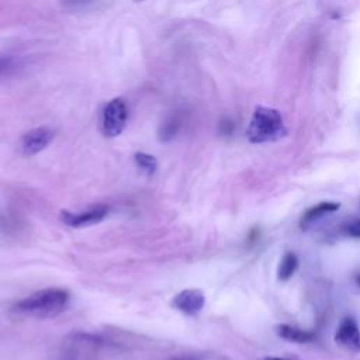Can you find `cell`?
Masks as SVG:
<instances>
[{"label":"cell","mask_w":360,"mask_h":360,"mask_svg":"<svg viewBox=\"0 0 360 360\" xmlns=\"http://www.w3.org/2000/svg\"><path fill=\"white\" fill-rule=\"evenodd\" d=\"M54 138L55 132L48 127H40L26 132L20 141V148L23 155L33 157L40 154L49 146Z\"/></svg>","instance_id":"cell-5"},{"label":"cell","mask_w":360,"mask_h":360,"mask_svg":"<svg viewBox=\"0 0 360 360\" xmlns=\"http://www.w3.org/2000/svg\"><path fill=\"white\" fill-rule=\"evenodd\" d=\"M134 164L135 166L139 169V172H142L143 175L147 176H154L158 172L159 164L158 159L150 154L146 152H136L134 155Z\"/></svg>","instance_id":"cell-11"},{"label":"cell","mask_w":360,"mask_h":360,"mask_svg":"<svg viewBox=\"0 0 360 360\" xmlns=\"http://www.w3.org/2000/svg\"><path fill=\"white\" fill-rule=\"evenodd\" d=\"M335 343L350 353L360 352V328L354 318L345 317L335 332Z\"/></svg>","instance_id":"cell-7"},{"label":"cell","mask_w":360,"mask_h":360,"mask_svg":"<svg viewBox=\"0 0 360 360\" xmlns=\"http://www.w3.org/2000/svg\"><path fill=\"white\" fill-rule=\"evenodd\" d=\"M339 208H341V203H335V201H322V203H320L317 205H313L302 215L300 227L303 230H308L311 227V224H314L318 219L324 217L325 214L335 212Z\"/></svg>","instance_id":"cell-8"},{"label":"cell","mask_w":360,"mask_h":360,"mask_svg":"<svg viewBox=\"0 0 360 360\" xmlns=\"http://www.w3.org/2000/svg\"><path fill=\"white\" fill-rule=\"evenodd\" d=\"M274 332L279 338H281L284 341H289V342H295V343H310V342L315 341V338H317V335L311 331H304V329H300L293 325H287V324L276 325Z\"/></svg>","instance_id":"cell-9"},{"label":"cell","mask_w":360,"mask_h":360,"mask_svg":"<svg viewBox=\"0 0 360 360\" xmlns=\"http://www.w3.org/2000/svg\"><path fill=\"white\" fill-rule=\"evenodd\" d=\"M134 2H135V3H139V2H143V0H134Z\"/></svg>","instance_id":"cell-17"},{"label":"cell","mask_w":360,"mask_h":360,"mask_svg":"<svg viewBox=\"0 0 360 360\" xmlns=\"http://www.w3.org/2000/svg\"><path fill=\"white\" fill-rule=\"evenodd\" d=\"M20 65V61L15 56H0V77H6L16 70Z\"/></svg>","instance_id":"cell-13"},{"label":"cell","mask_w":360,"mask_h":360,"mask_svg":"<svg viewBox=\"0 0 360 360\" xmlns=\"http://www.w3.org/2000/svg\"><path fill=\"white\" fill-rule=\"evenodd\" d=\"M179 130V120L176 117H169L159 128V139L162 142H169L175 138L176 132Z\"/></svg>","instance_id":"cell-12"},{"label":"cell","mask_w":360,"mask_h":360,"mask_svg":"<svg viewBox=\"0 0 360 360\" xmlns=\"http://www.w3.org/2000/svg\"><path fill=\"white\" fill-rule=\"evenodd\" d=\"M354 279H356V283H357V285L360 287V273H359V274H356V277H354Z\"/></svg>","instance_id":"cell-16"},{"label":"cell","mask_w":360,"mask_h":360,"mask_svg":"<svg viewBox=\"0 0 360 360\" xmlns=\"http://www.w3.org/2000/svg\"><path fill=\"white\" fill-rule=\"evenodd\" d=\"M262 360H295V359H287V357H277V356H267V357H263Z\"/></svg>","instance_id":"cell-15"},{"label":"cell","mask_w":360,"mask_h":360,"mask_svg":"<svg viewBox=\"0 0 360 360\" xmlns=\"http://www.w3.org/2000/svg\"><path fill=\"white\" fill-rule=\"evenodd\" d=\"M299 265H300V260L296 253L285 252L277 266V279L280 281L290 280L295 276V273L297 272Z\"/></svg>","instance_id":"cell-10"},{"label":"cell","mask_w":360,"mask_h":360,"mask_svg":"<svg viewBox=\"0 0 360 360\" xmlns=\"http://www.w3.org/2000/svg\"><path fill=\"white\" fill-rule=\"evenodd\" d=\"M70 303V293L62 287H49L17 302L10 314L15 320H51L61 315Z\"/></svg>","instance_id":"cell-1"},{"label":"cell","mask_w":360,"mask_h":360,"mask_svg":"<svg viewBox=\"0 0 360 360\" xmlns=\"http://www.w3.org/2000/svg\"><path fill=\"white\" fill-rule=\"evenodd\" d=\"M205 306V296L198 289H185L172 299V307L187 317H197Z\"/></svg>","instance_id":"cell-6"},{"label":"cell","mask_w":360,"mask_h":360,"mask_svg":"<svg viewBox=\"0 0 360 360\" xmlns=\"http://www.w3.org/2000/svg\"><path fill=\"white\" fill-rule=\"evenodd\" d=\"M110 212V205L99 203L88 207L79 212H70L68 210L61 211L59 219L69 228H85L102 223Z\"/></svg>","instance_id":"cell-3"},{"label":"cell","mask_w":360,"mask_h":360,"mask_svg":"<svg viewBox=\"0 0 360 360\" xmlns=\"http://www.w3.org/2000/svg\"><path fill=\"white\" fill-rule=\"evenodd\" d=\"M128 109L123 99L116 97L110 100L102 114V131L109 138H116L121 135L127 125Z\"/></svg>","instance_id":"cell-4"},{"label":"cell","mask_w":360,"mask_h":360,"mask_svg":"<svg viewBox=\"0 0 360 360\" xmlns=\"http://www.w3.org/2000/svg\"><path fill=\"white\" fill-rule=\"evenodd\" d=\"M345 233L353 238H360V220H353L345 226Z\"/></svg>","instance_id":"cell-14"},{"label":"cell","mask_w":360,"mask_h":360,"mask_svg":"<svg viewBox=\"0 0 360 360\" xmlns=\"http://www.w3.org/2000/svg\"><path fill=\"white\" fill-rule=\"evenodd\" d=\"M287 135L284 120L276 109L256 106L246 128V138L252 143L276 142Z\"/></svg>","instance_id":"cell-2"}]
</instances>
